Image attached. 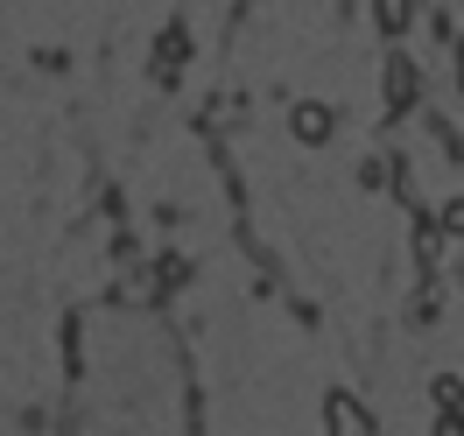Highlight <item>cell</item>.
I'll list each match as a JSON object with an SVG mask.
<instances>
[{"mask_svg":"<svg viewBox=\"0 0 464 436\" xmlns=\"http://www.w3.org/2000/svg\"><path fill=\"white\" fill-rule=\"evenodd\" d=\"M415 99H422V71L394 50V57H387V106H394V113H408Z\"/></svg>","mask_w":464,"mask_h":436,"instance_id":"obj_3","label":"cell"},{"mask_svg":"<svg viewBox=\"0 0 464 436\" xmlns=\"http://www.w3.org/2000/svg\"><path fill=\"white\" fill-rule=\"evenodd\" d=\"M373 29L387 35V43H401V35L415 29V0H373Z\"/></svg>","mask_w":464,"mask_h":436,"instance_id":"obj_4","label":"cell"},{"mask_svg":"<svg viewBox=\"0 0 464 436\" xmlns=\"http://www.w3.org/2000/svg\"><path fill=\"white\" fill-rule=\"evenodd\" d=\"M324 415H331V436H373V415H366V402H359V394H345V387L324 402Z\"/></svg>","mask_w":464,"mask_h":436,"instance_id":"obj_2","label":"cell"},{"mask_svg":"<svg viewBox=\"0 0 464 436\" xmlns=\"http://www.w3.org/2000/svg\"><path fill=\"white\" fill-rule=\"evenodd\" d=\"M289 134L303 148H324L331 134H338V106H324V99H295V106H289Z\"/></svg>","mask_w":464,"mask_h":436,"instance_id":"obj_1","label":"cell"},{"mask_svg":"<svg viewBox=\"0 0 464 436\" xmlns=\"http://www.w3.org/2000/svg\"><path fill=\"white\" fill-rule=\"evenodd\" d=\"M458 92H464V35H458Z\"/></svg>","mask_w":464,"mask_h":436,"instance_id":"obj_6","label":"cell"},{"mask_svg":"<svg viewBox=\"0 0 464 436\" xmlns=\"http://www.w3.org/2000/svg\"><path fill=\"white\" fill-rule=\"evenodd\" d=\"M436 233H464V198H450L443 211H436Z\"/></svg>","mask_w":464,"mask_h":436,"instance_id":"obj_5","label":"cell"}]
</instances>
